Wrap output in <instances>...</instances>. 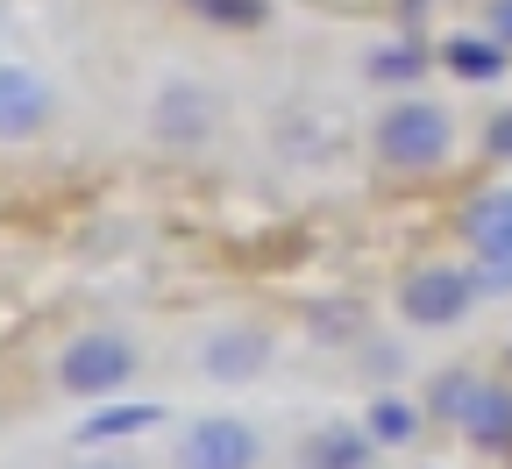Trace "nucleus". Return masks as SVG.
I'll list each match as a JSON object with an SVG mask.
<instances>
[{
    "instance_id": "a211bd4d",
    "label": "nucleus",
    "mask_w": 512,
    "mask_h": 469,
    "mask_svg": "<svg viewBox=\"0 0 512 469\" xmlns=\"http://www.w3.org/2000/svg\"><path fill=\"white\" fill-rule=\"evenodd\" d=\"M484 143H491V157H505V164H512V107H505V114H491V136H484Z\"/></svg>"
},
{
    "instance_id": "6e6552de",
    "label": "nucleus",
    "mask_w": 512,
    "mask_h": 469,
    "mask_svg": "<svg viewBox=\"0 0 512 469\" xmlns=\"http://www.w3.org/2000/svg\"><path fill=\"white\" fill-rule=\"evenodd\" d=\"M463 242L470 249H512V185H491L463 207Z\"/></svg>"
},
{
    "instance_id": "39448f33",
    "label": "nucleus",
    "mask_w": 512,
    "mask_h": 469,
    "mask_svg": "<svg viewBox=\"0 0 512 469\" xmlns=\"http://www.w3.org/2000/svg\"><path fill=\"white\" fill-rule=\"evenodd\" d=\"M57 93L43 72H29V64H0V143H22L36 136V128L50 121Z\"/></svg>"
},
{
    "instance_id": "1a4fd4ad",
    "label": "nucleus",
    "mask_w": 512,
    "mask_h": 469,
    "mask_svg": "<svg viewBox=\"0 0 512 469\" xmlns=\"http://www.w3.org/2000/svg\"><path fill=\"white\" fill-rule=\"evenodd\" d=\"M214 128V100L200 93V86H171L164 100H157V136H171V143H200Z\"/></svg>"
},
{
    "instance_id": "f03ea898",
    "label": "nucleus",
    "mask_w": 512,
    "mask_h": 469,
    "mask_svg": "<svg viewBox=\"0 0 512 469\" xmlns=\"http://www.w3.org/2000/svg\"><path fill=\"white\" fill-rule=\"evenodd\" d=\"M128 370H136V356H128L121 334H79V342L57 356V384L72 398H107V391L128 384Z\"/></svg>"
},
{
    "instance_id": "9b49d317",
    "label": "nucleus",
    "mask_w": 512,
    "mask_h": 469,
    "mask_svg": "<svg viewBox=\"0 0 512 469\" xmlns=\"http://www.w3.org/2000/svg\"><path fill=\"white\" fill-rule=\"evenodd\" d=\"M441 57H448V72L470 79V86H484V79L505 72V43H498V36H448Z\"/></svg>"
},
{
    "instance_id": "7ed1b4c3",
    "label": "nucleus",
    "mask_w": 512,
    "mask_h": 469,
    "mask_svg": "<svg viewBox=\"0 0 512 469\" xmlns=\"http://www.w3.org/2000/svg\"><path fill=\"white\" fill-rule=\"evenodd\" d=\"M470 299H477V278L456 271V263H427V271H413L399 285V313L413 327H456L470 313Z\"/></svg>"
},
{
    "instance_id": "6ab92c4d",
    "label": "nucleus",
    "mask_w": 512,
    "mask_h": 469,
    "mask_svg": "<svg viewBox=\"0 0 512 469\" xmlns=\"http://www.w3.org/2000/svg\"><path fill=\"white\" fill-rule=\"evenodd\" d=\"M491 36L512 50V0H498V8H491Z\"/></svg>"
},
{
    "instance_id": "aec40b11",
    "label": "nucleus",
    "mask_w": 512,
    "mask_h": 469,
    "mask_svg": "<svg viewBox=\"0 0 512 469\" xmlns=\"http://www.w3.org/2000/svg\"><path fill=\"white\" fill-rule=\"evenodd\" d=\"M100 469H121V462H100Z\"/></svg>"
},
{
    "instance_id": "20e7f679",
    "label": "nucleus",
    "mask_w": 512,
    "mask_h": 469,
    "mask_svg": "<svg viewBox=\"0 0 512 469\" xmlns=\"http://www.w3.org/2000/svg\"><path fill=\"white\" fill-rule=\"evenodd\" d=\"M264 441H256L249 420L235 413H214V420H192L185 441H178V469H256Z\"/></svg>"
},
{
    "instance_id": "f257e3e1",
    "label": "nucleus",
    "mask_w": 512,
    "mask_h": 469,
    "mask_svg": "<svg viewBox=\"0 0 512 469\" xmlns=\"http://www.w3.org/2000/svg\"><path fill=\"white\" fill-rule=\"evenodd\" d=\"M448 143H456V128H448V114L434 100H399L377 121V157L392 171H434L448 157Z\"/></svg>"
},
{
    "instance_id": "f3484780",
    "label": "nucleus",
    "mask_w": 512,
    "mask_h": 469,
    "mask_svg": "<svg viewBox=\"0 0 512 469\" xmlns=\"http://www.w3.org/2000/svg\"><path fill=\"white\" fill-rule=\"evenodd\" d=\"M470 278H477V292H484V299H505V292H512V249H477Z\"/></svg>"
},
{
    "instance_id": "ddd939ff",
    "label": "nucleus",
    "mask_w": 512,
    "mask_h": 469,
    "mask_svg": "<svg viewBox=\"0 0 512 469\" xmlns=\"http://www.w3.org/2000/svg\"><path fill=\"white\" fill-rule=\"evenodd\" d=\"M363 427H370V434H377L384 448H406V441L420 434V406H406L399 391H377V398H370V420H363Z\"/></svg>"
},
{
    "instance_id": "0eeeda50",
    "label": "nucleus",
    "mask_w": 512,
    "mask_h": 469,
    "mask_svg": "<svg viewBox=\"0 0 512 469\" xmlns=\"http://www.w3.org/2000/svg\"><path fill=\"white\" fill-rule=\"evenodd\" d=\"M370 448H377V434H370V427L335 420V427H313V434H306L299 469H370Z\"/></svg>"
},
{
    "instance_id": "2eb2a0df",
    "label": "nucleus",
    "mask_w": 512,
    "mask_h": 469,
    "mask_svg": "<svg viewBox=\"0 0 512 469\" xmlns=\"http://www.w3.org/2000/svg\"><path fill=\"white\" fill-rule=\"evenodd\" d=\"M420 64H427V57H420L413 43H377L363 72H370V79H384V86H406V79H420Z\"/></svg>"
},
{
    "instance_id": "dca6fc26",
    "label": "nucleus",
    "mask_w": 512,
    "mask_h": 469,
    "mask_svg": "<svg viewBox=\"0 0 512 469\" xmlns=\"http://www.w3.org/2000/svg\"><path fill=\"white\" fill-rule=\"evenodd\" d=\"M200 22H214V29H256L264 22V0H185Z\"/></svg>"
},
{
    "instance_id": "9d476101",
    "label": "nucleus",
    "mask_w": 512,
    "mask_h": 469,
    "mask_svg": "<svg viewBox=\"0 0 512 469\" xmlns=\"http://www.w3.org/2000/svg\"><path fill=\"white\" fill-rule=\"evenodd\" d=\"M477 448H512V391L505 384H477V398H470V413L456 420Z\"/></svg>"
},
{
    "instance_id": "4468645a",
    "label": "nucleus",
    "mask_w": 512,
    "mask_h": 469,
    "mask_svg": "<svg viewBox=\"0 0 512 469\" xmlns=\"http://www.w3.org/2000/svg\"><path fill=\"white\" fill-rule=\"evenodd\" d=\"M477 384H484L477 370H441L434 391H427V413H434V420H463L470 398H477Z\"/></svg>"
},
{
    "instance_id": "423d86ee",
    "label": "nucleus",
    "mask_w": 512,
    "mask_h": 469,
    "mask_svg": "<svg viewBox=\"0 0 512 469\" xmlns=\"http://www.w3.org/2000/svg\"><path fill=\"white\" fill-rule=\"evenodd\" d=\"M264 363H271V342H264V334H249V327L214 334V342L200 349V370L214 384H249V377H264Z\"/></svg>"
},
{
    "instance_id": "f8f14e48",
    "label": "nucleus",
    "mask_w": 512,
    "mask_h": 469,
    "mask_svg": "<svg viewBox=\"0 0 512 469\" xmlns=\"http://www.w3.org/2000/svg\"><path fill=\"white\" fill-rule=\"evenodd\" d=\"M157 420H164V406L136 398V406H107V413H93V420L79 427V441H86V448H100V441H121V434H150Z\"/></svg>"
}]
</instances>
